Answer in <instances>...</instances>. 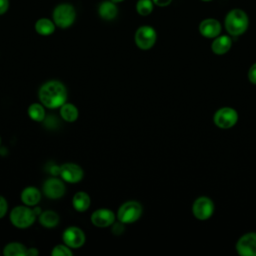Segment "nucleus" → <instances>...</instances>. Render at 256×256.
<instances>
[{"mask_svg": "<svg viewBox=\"0 0 256 256\" xmlns=\"http://www.w3.org/2000/svg\"><path fill=\"white\" fill-rule=\"evenodd\" d=\"M40 102L47 108H60L67 100V90L63 83L57 80H50L44 83L39 89Z\"/></svg>", "mask_w": 256, "mask_h": 256, "instance_id": "1", "label": "nucleus"}, {"mask_svg": "<svg viewBox=\"0 0 256 256\" xmlns=\"http://www.w3.org/2000/svg\"><path fill=\"white\" fill-rule=\"evenodd\" d=\"M225 29L232 36H239L246 32L249 26V17L242 9L230 10L224 20Z\"/></svg>", "mask_w": 256, "mask_h": 256, "instance_id": "2", "label": "nucleus"}, {"mask_svg": "<svg viewBox=\"0 0 256 256\" xmlns=\"http://www.w3.org/2000/svg\"><path fill=\"white\" fill-rule=\"evenodd\" d=\"M52 18L57 27L65 29L74 23L76 19V10L74 6L69 3H61L54 8Z\"/></svg>", "mask_w": 256, "mask_h": 256, "instance_id": "3", "label": "nucleus"}, {"mask_svg": "<svg viewBox=\"0 0 256 256\" xmlns=\"http://www.w3.org/2000/svg\"><path fill=\"white\" fill-rule=\"evenodd\" d=\"M10 221L11 223L17 228H27L30 227L35 219L36 214L34 213L33 209L29 208V206H16L10 212Z\"/></svg>", "mask_w": 256, "mask_h": 256, "instance_id": "4", "label": "nucleus"}, {"mask_svg": "<svg viewBox=\"0 0 256 256\" xmlns=\"http://www.w3.org/2000/svg\"><path fill=\"white\" fill-rule=\"evenodd\" d=\"M142 215V206L139 202L130 200L123 203L117 212V218L124 224H130L137 221Z\"/></svg>", "mask_w": 256, "mask_h": 256, "instance_id": "5", "label": "nucleus"}, {"mask_svg": "<svg viewBox=\"0 0 256 256\" xmlns=\"http://www.w3.org/2000/svg\"><path fill=\"white\" fill-rule=\"evenodd\" d=\"M238 121V113L231 107H222L218 109L213 116L214 124L220 129H230Z\"/></svg>", "mask_w": 256, "mask_h": 256, "instance_id": "6", "label": "nucleus"}, {"mask_svg": "<svg viewBox=\"0 0 256 256\" xmlns=\"http://www.w3.org/2000/svg\"><path fill=\"white\" fill-rule=\"evenodd\" d=\"M134 39L138 48L141 50H149L154 46L156 42L157 33L151 26H140L135 32Z\"/></svg>", "mask_w": 256, "mask_h": 256, "instance_id": "7", "label": "nucleus"}, {"mask_svg": "<svg viewBox=\"0 0 256 256\" xmlns=\"http://www.w3.org/2000/svg\"><path fill=\"white\" fill-rule=\"evenodd\" d=\"M192 213L198 220H207L214 213V203L206 196L198 197L192 205Z\"/></svg>", "mask_w": 256, "mask_h": 256, "instance_id": "8", "label": "nucleus"}, {"mask_svg": "<svg viewBox=\"0 0 256 256\" xmlns=\"http://www.w3.org/2000/svg\"><path fill=\"white\" fill-rule=\"evenodd\" d=\"M236 250L239 255L256 256V233L249 232L242 235L236 243Z\"/></svg>", "mask_w": 256, "mask_h": 256, "instance_id": "9", "label": "nucleus"}, {"mask_svg": "<svg viewBox=\"0 0 256 256\" xmlns=\"http://www.w3.org/2000/svg\"><path fill=\"white\" fill-rule=\"evenodd\" d=\"M62 239L64 244L70 248H80L85 243V234L79 228L75 226L68 227L64 230Z\"/></svg>", "mask_w": 256, "mask_h": 256, "instance_id": "10", "label": "nucleus"}, {"mask_svg": "<svg viewBox=\"0 0 256 256\" xmlns=\"http://www.w3.org/2000/svg\"><path fill=\"white\" fill-rule=\"evenodd\" d=\"M64 183L55 177L47 179L43 184V193L49 199H59L65 194Z\"/></svg>", "mask_w": 256, "mask_h": 256, "instance_id": "11", "label": "nucleus"}, {"mask_svg": "<svg viewBox=\"0 0 256 256\" xmlns=\"http://www.w3.org/2000/svg\"><path fill=\"white\" fill-rule=\"evenodd\" d=\"M60 176L68 183H77L82 180L84 173L79 165L75 163H65L60 166Z\"/></svg>", "mask_w": 256, "mask_h": 256, "instance_id": "12", "label": "nucleus"}, {"mask_svg": "<svg viewBox=\"0 0 256 256\" xmlns=\"http://www.w3.org/2000/svg\"><path fill=\"white\" fill-rule=\"evenodd\" d=\"M115 214L112 210L100 208L95 210L91 215V222L94 226L104 228L112 225L115 222Z\"/></svg>", "mask_w": 256, "mask_h": 256, "instance_id": "13", "label": "nucleus"}, {"mask_svg": "<svg viewBox=\"0 0 256 256\" xmlns=\"http://www.w3.org/2000/svg\"><path fill=\"white\" fill-rule=\"evenodd\" d=\"M222 30L220 22L215 18H206L199 24V32L205 38H215Z\"/></svg>", "mask_w": 256, "mask_h": 256, "instance_id": "14", "label": "nucleus"}, {"mask_svg": "<svg viewBox=\"0 0 256 256\" xmlns=\"http://www.w3.org/2000/svg\"><path fill=\"white\" fill-rule=\"evenodd\" d=\"M232 46V39L228 35H219L214 38L211 49L212 52L216 55H223L227 53Z\"/></svg>", "mask_w": 256, "mask_h": 256, "instance_id": "15", "label": "nucleus"}, {"mask_svg": "<svg viewBox=\"0 0 256 256\" xmlns=\"http://www.w3.org/2000/svg\"><path fill=\"white\" fill-rule=\"evenodd\" d=\"M21 200L27 206H35L41 200V192L33 186L26 187L21 192Z\"/></svg>", "mask_w": 256, "mask_h": 256, "instance_id": "16", "label": "nucleus"}, {"mask_svg": "<svg viewBox=\"0 0 256 256\" xmlns=\"http://www.w3.org/2000/svg\"><path fill=\"white\" fill-rule=\"evenodd\" d=\"M98 14L104 20H113L118 14V8L113 1H103L98 7Z\"/></svg>", "mask_w": 256, "mask_h": 256, "instance_id": "17", "label": "nucleus"}, {"mask_svg": "<svg viewBox=\"0 0 256 256\" xmlns=\"http://www.w3.org/2000/svg\"><path fill=\"white\" fill-rule=\"evenodd\" d=\"M90 197L84 191H79L74 194L72 198V205L73 208L78 212H84L90 207Z\"/></svg>", "mask_w": 256, "mask_h": 256, "instance_id": "18", "label": "nucleus"}, {"mask_svg": "<svg viewBox=\"0 0 256 256\" xmlns=\"http://www.w3.org/2000/svg\"><path fill=\"white\" fill-rule=\"evenodd\" d=\"M55 26L54 21L48 18H40L35 23V30L39 35L48 36L55 31Z\"/></svg>", "mask_w": 256, "mask_h": 256, "instance_id": "19", "label": "nucleus"}, {"mask_svg": "<svg viewBox=\"0 0 256 256\" xmlns=\"http://www.w3.org/2000/svg\"><path fill=\"white\" fill-rule=\"evenodd\" d=\"M60 115L62 119L66 122H74L77 120L79 112L78 109L75 105L72 103H67L65 102L61 107H60Z\"/></svg>", "mask_w": 256, "mask_h": 256, "instance_id": "20", "label": "nucleus"}, {"mask_svg": "<svg viewBox=\"0 0 256 256\" xmlns=\"http://www.w3.org/2000/svg\"><path fill=\"white\" fill-rule=\"evenodd\" d=\"M39 222L46 228H53L59 223V215L52 210H46L39 215Z\"/></svg>", "mask_w": 256, "mask_h": 256, "instance_id": "21", "label": "nucleus"}, {"mask_svg": "<svg viewBox=\"0 0 256 256\" xmlns=\"http://www.w3.org/2000/svg\"><path fill=\"white\" fill-rule=\"evenodd\" d=\"M27 248L18 242H11L4 247L3 254L5 256H26Z\"/></svg>", "mask_w": 256, "mask_h": 256, "instance_id": "22", "label": "nucleus"}, {"mask_svg": "<svg viewBox=\"0 0 256 256\" xmlns=\"http://www.w3.org/2000/svg\"><path fill=\"white\" fill-rule=\"evenodd\" d=\"M28 115L34 121H37V122L43 121L45 118V110L42 103L41 104L32 103L28 107Z\"/></svg>", "mask_w": 256, "mask_h": 256, "instance_id": "23", "label": "nucleus"}, {"mask_svg": "<svg viewBox=\"0 0 256 256\" xmlns=\"http://www.w3.org/2000/svg\"><path fill=\"white\" fill-rule=\"evenodd\" d=\"M154 8L152 0H138L136 3V11L141 16H148Z\"/></svg>", "mask_w": 256, "mask_h": 256, "instance_id": "24", "label": "nucleus"}, {"mask_svg": "<svg viewBox=\"0 0 256 256\" xmlns=\"http://www.w3.org/2000/svg\"><path fill=\"white\" fill-rule=\"evenodd\" d=\"M72 251L70 247H68L66 244L62 245H56L53 250L51 251V255L53 256H72Z\"/></svg>", "mask_w": 256, "mask_h": 256, "instance_id": "25", "label": "nucleus"}, {"mask_svg": "<svg viewBox=\"0 0 256 256\" xmlns=\"http://www.w3.org/2000/svg\"><path fill=\"white\" fill-rule=\"evenodd\" d=\"M248 79L252 84L256 85V62L248 70Z\"/></svg>", "mask_w": 256, "mask_h": 256, "instance_id": "26", "label": "nucleus"}, {"mask_svg": "<svg viewBox=\"0 0 256 256\" xmlns=\"http://www.w3.org/2000/svg\"><path fill=\"white\" fill-rule=\"evenodd\" d=\"M7 209H8V204H7L6 199L4 197L0 196V219L5 216Z\"/></svg>", "mask_w": 256, "mask_h": 256, "instance_id": "27", "label": "nucleus"}, {"mask_svg": "<svg viewBox=\"0 0 256 256\" xmlns=\"http://www.w3.org/2000/svg\"><path fill=\"white\" fill-rule=\"evenodd\" d=\"M112 232L116 235L121 234L122 232H124V223L122 222H117V223H113V227H112Z\"/></svg>", "mask_w": 256, "mask_h": 256, "instance_id": "28", "label": "nucleus"}, {"mask_svg": "<svg viewBox=\"0 0 256 256\" xmlns=\"http://www.w3.org/2000/svg\"><path fill=\"white\" fill-rule=\"evenodd\" d=\"M9 8V0H0V15L7 12Z\"/></svg>", "mask_w": 256, "mask_h": 256, "instance_id": "29", "label": "nucleus"}, {"mask_svg": "<svg viewBox=\"0 0 256 256\" xmlns=\"http://www.w3.org/2000/svg\"><path fill=\"white\" fill-rule=\"evenodd\" d=\"M154 5L159 6V7H166L171 4L172 0H152Z\"/></svg>", "mask_w": 256, "mask_h": 256, "instance_id": "30", "label": "nucleus"}, {"mask_svg": "<svg viewBox=\"0 0 256 256\" xmlns=\"http://www.w3.org/2000/svg\"><path fill=\"white\" fill-rule=\"evenodd\" d=\"M39 254V251L36 248H28L27 250V255L28 256H37Z\"/></svg>", "mask_w": 256, "mask_h": 256, "instance_id": "31", "label": "nucleus"}, {"mask_svg": "<svg viewBox=\"0 0 256 256\" xmlns=\"http://www.w3.org/2000/svg\"><path fill=\"white\" fill-rule=\"evenodd\" d=\"M33 211H34V213L36 214V216H39L42 212H41V209H40V207H35L34 209H33Z\"/></svg>", "mask_w": 256, "mask_h": 256, "instance_id": "32", "label": "nucleus"}, {"mask_svg": "<svg viewBox=\"0 0 256 256\" xmlns=\"http://www.w3.org/2000/svg\"><path fill=\"white\" fill-rule=\"evenodd\" d=\"M111 1H113L114 3L117 4V3H120V2H122V1H124V0H111Z\"/></svg>", "mask_w": 256, "mask_h": 256, "instance_id": "33", "label": "nucleus"}, {"mask_svg": "<svg viewBox=\"0 0 256 256\" xmlns=\"http://www.w3.org/2000/svg\"><path fill=\"white\" fill-rule=\"evenodd\" d=\"M201 1H204V2H209V1H212V0H201Z\"/></svg>", "mask_w": 256, "mask_h": 256, "instance_id": "34", "label": "nucleus"}, {"mask_svg": "<svg viewBox=\"0 0 256 256\" xmlns=\"http://www.w3.org/2000/svg\"><path fill=\"white\" fill-rule=\"evenodd\" d=\"M0 144H1V138H0Z\"/></svg>", "mask_w": 256, "mask_h": 256, "instance_id": "35", "label": "nucleus"}]
</instances>
